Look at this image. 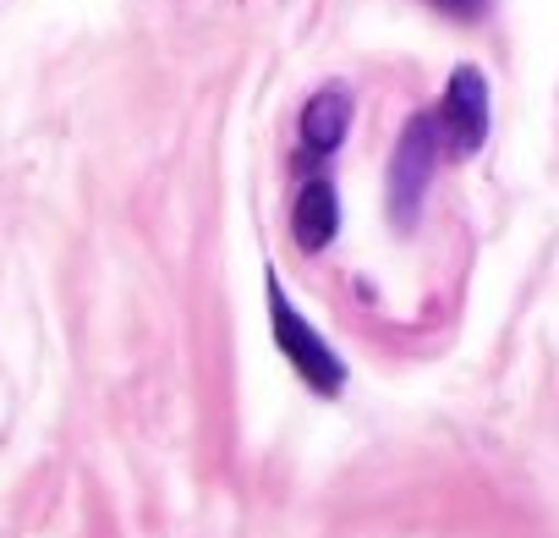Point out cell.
<instances>
[{
	"mask_svg": "<svg viewBox=\"0 0 559 538\" xmlns=\"http://www.w3.org/2000/svg\"><path fill=\"white\" fill-rule=\"evenodd\" d=\"M263 286H269V336H274V347H280V358H286L292 369H297V379L313 390V396H341V385H346V363H341V352L292 308V297H286V286H280V276L269 269L263 276Z\"/></svg>",
	"mask_w": 559,
	"mask_h": 538,
	"instance_id": "6da1fadb",
	"label": "cell"
},
{
	"mask_svg": "<svg viewBox=\"0 0 559 538\" xmlns=\"http://www.w3.org/2000/svg\"><path fill=\"white\" fill-rule=\"evenodd\" d=\"M439 116H412L406 121V132H401V143H395V160H390V220L401 225V231H412L417 225V214H423V198H428V187H433V171H439Z\"/></svg>",
	"mask_w": 559,
	"mask_h": 538,
	"instance_id": "7a4b0ae2",
	"label": "cell"
},
{
	"mask_svg": "<svg viewBox=\"0 0 559 538\" xmlns=\"http://www.w3.org/2000/svg\"><path fill=\"white\" fill-rule=\"evenodd\" d=\"M439 138L455 160H472L488 143V78L477 67H455L439 100Z\"/></svg>",
	"mask_w": 559,
	"mask_h": 538,
	"instance_id": "3957f363",
	"label": "cell"
},
{
	"mask_svg": "<svg viewBox=\"0 0 559 538\" xmlns=\"http://www.w3.org/2000/svg\"><path fill=\"white\" fill-rule=\"evenodd\" d=\"M341 231V192L330 176H313L302 192H297V209H292V236L302 253H324Z\"/></svg>",
	"mask_w": 559,
	"mask_h": 538,
	"instance_id": "277c9868",
	"label": "cell"
},
{
	"mask_svg": "<svg viewBox=\"0 0 559 538\" xmlns=\"http://www.w3.org/2000/svg\"><path fill=\"white\" fill-rule=\"evenodd\" d=\"M352 132V94L346 89H319L302 110V149L308 154H335Z\"/></svg>",
	"mask_w": 559,
	"mask_h": 538,
	"instance_id": "5b68a950",
	"label": "cell"
},
{
	"mask_svg": "<svg viewBox=\"0 0 559 538\" xmlns=\"http://www.w3.org/2000/svg\"><path fill=\"white\" fill-rule=\"evenodd\" d=\"M428 7H439V12L455 17V23H477V17L488 12V0H428Z\"/></svg>",
	"mask_w": 559,
	"mask_h": 538,
	"instance_id": "8992f818",
	"label": "cell"
}]
</instances>
